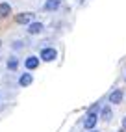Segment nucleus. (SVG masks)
<instances>
[{"label": "nucleus", "instance_id": "nucleus-1", "mask_svg": "<svg viewBox=\"0 0 126 132\" xmlns=\"http://www.w3.org/2000/svg\"><path fill=\"white\" fill-rule=\"evenodd\" d=\"M41 58L44 61H54V60L58 58V52L54 50V48H43L41 50Z\"/></svg>", "mask_w": 126, "mask_h": 132}, {"label": "nucleus", "instance_id": "nucleus-2", "mask_svg": "<svg viewBox=\"0 0 126 132\" xmlns=\"http://www.w3.org/2000/svg\"><path fill=\"white\" fill-rule=\"evenodd\" d=\"M95 125H96V113H95V112H91V113H89V116L85 117V121H84V127H85L87 130H91Z\"/></svg>", "mask_w": 126, "mask_h": 132}, {"label": "nucleus", "instance_id": "nucleus-3", "mask_svg": "<svg viewBox=\"0 0 126 132\" xmlns=\"http://www.w3.org/2000/svg\"><path fill=\"white\" fill-rule=\"evenodd\" d=\"M59 6H61V0H47L43 7H44L47 11H56Z\"/></svg>", "mask_w": 126, "mask_h": 132}, {"label": "nucleus", "instance_id": "nucleus-4", "mask_svg": "<svg viewBox=\"0 0 126 132\" xmlns=\"http://www.w3.org/2000/svg\"><path fill=\"white\" fill-rule=\"evenodd\" d=\"M33 21V13H21V15H17V22L19 24H28Z\"/></svg>", "mask_w": 126, "mask_h": 132}, {"label": "nucleus", "instance_id": "nucleus-5", "mask_svg": "<svg viewBox=\"0 0 126 132\" xmlns=\"http://www.w3.org/2000/svg\"><path fill=\"white\" fill-rule=\"evenodd\" d=\"M121 101H122V91H121V89L111 91V95H110V102H111V104H119Z\"/></svg>", "mask_w": 126, "mask_h": 132}, {"label": "nucleus", "instance_id": "nucleus-6", "mask_svg": "<svg viewBox=\"0 0 126 132\" xmlns=\"http://www.w3.org/2000/svg\"><path fill=\"white\" fill-rule=\"evenodd\" d=\"M37 65H39V60L35 58V56H30L28 60H26V69H28V71H33Z\"/></svg>", "mask_w": 126, "mask_h": 132}, {"label": "nucleus", "instance_id": "nucleus-7", "mask_svg": "<svg viewBox=\"0 0 126 132\" xmlns=\"http://www.w3.org/2000/svg\"><path fill=\"white\" fill-rule=\"evenodd\" d=\"M43 28H44V26H43L41 22H30L28 32H30V34H39V32H43Z\"/></svg>", "mask_w": 126, "mask_h": 132}, {"label": "nucleus", "instance_id": "nucleus-8", "mask_svg": "<svg viewBox=\"0 0 126 132\" xmlns=\"http://www.w3.org/2000/svg\"><path fill=\"white\" fill-rule=\"evenodd\" d=\"M32 80H33V78H32V75H30V73H24V75L21 76L19 84H21L22 87H26V86H30V84H32Z\"/></svg>", "mask_w": 126, "mask_h": 132}, {"label": "nucleus", "instance_id": "nucleus-9", "mask_svg": "<svg viewBox=\"0 0 126 132\" xmlns=\"http://www.w3.org/2000/svg\"><path fill=\"white\" fill-rule=\"evenodd\" d=\"M10 6H7V4H0V17H7V15H10Z\"/></svg>", "mask_w": 126, "mask_h": 132}, {"label": "nucleus", "instance_id": "nucleus-10", "mask_svg": "<svg viewBox=\"0 0 126 132\" xmlns=\"http://www.w3.org/2000/svg\"><path fill=\"white\" fill-rule=\"evenodd\" d=\"M102 119H104V121H110V119H111V110L107 108V106L102 108Z\"/></svg>", "mask_w": 126, "mask_h": 132}, {"label": "nucleus", "instance_id": "nucleus-11", "mask_svg": "<svg viewBox=\"0 0 126 132\" xmlns=\"http://www.w3.org/2000/svg\"><path fill=\"white\" fill-rule=\"evenodd\" d=\"M7 67H10V69H11V71H15V69H17V67H19V61H17L15 58H11L10 61H7Z\"/></svg>", "mask_w": 126, "mask_h": 132}, {"label": "nucleus", "instance_id": "nucleus-12", "mask_svg": "<svg viewBox=\"0 0 126 132\" xmlns=\"http://www.w3.org/2000/svg\"><path fill=\"white\" fill-rule=\"evenodd\" d=\"M122 127H124V128H126V117H124V119H122Z\"/></svg>", "mask_w": 126, "mask_h": 132}, {"label": "nucleus", "instance_id": "nucleus-13", "mask_svg": "<svg viewBox=\"0 0 126 132\" xmlns=\"http://www.w3.org/2000/svg\"><path fill=\"white\" fill-rule=\"evenodd\" d=\"M93 132H98V130H93Z\"/></svg>", "mask_w": 126, "mask_h": 132}]
</instances>
